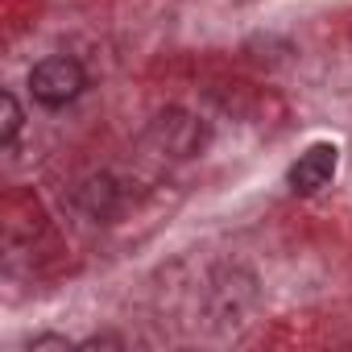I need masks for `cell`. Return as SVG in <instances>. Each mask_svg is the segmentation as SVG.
I'll use <instances>...</instances> for the list:
<instances>
[{"mask_svg":"<svg viewBox=\"0 0 352 352\" xmlns=\"http://www.w3.org/2000/svg\"><path fill=\"white\" fill-rule=\"evenodd\" d=\"M83 87H87V75L67 54H50L30 71V91L42 108H67L71 100L83 96Z\"/></svg>","mask_w":352,"mask_h":352,"instance_id":"1","label":"cell"},{"mask_svg":"<svg viewBox=\"0 0 352 352\" xmlns=\"http://www.w3.org/2000/svg\"><path fill=\"white\" fill-rule=\"evenodd\" d=\"M42 348H71L63 336H42V340H34V352H42Z\"/></svg>","mask_w":352,"mask_h":352,"instance_id":"5","label":"cell"},{"mask_svg":"<svg viewBox=\"0 0 352 352\" xmlns=\"http://www.w3.org/2000/svg\"><path fill=\"white\" fill-rule=\"evenodd\" d=\"M0 145H13L17 141V133H21V104H17V96L13 91H5L0 96Z\"/></svg>","mask_w":352,"mask_h":352,"instance_id":"4","label":"cell"},{"mask_svg":"<svg viewBox=\"0 0 352 352\" xmlns=\"http://www.w3.org/2000/svg\"><path fill=\"white\" fill-rule=\"evenodd\" d=\"M153 137L179 157H191L199 145H204V124L187 112H162L157 124H153Z\"/></svg>","mask_w":352,"mask_h":352,"instance_id":"3","label":"cell"},{"mask_svg":"<svg viewBox=\"0 0 352 352\" xmlns=\"http://www.w3.org/2000/svg\"><path fill=\"white\" fill-rule=\"evenodd\" d=\"M336 145H311L307 153H298V162L290 166V191L298 195H315L331 183V174H336Z\"/></svg>","mask_w":352,"mask_h":352,"instance_id":"2","label":"cell"}]
</instances>
